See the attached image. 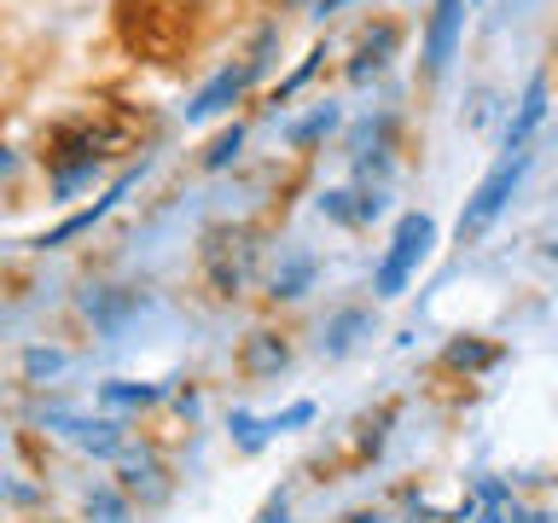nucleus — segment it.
I'll list each match as a JSON object with an SVG mask.
<instances>
[{"mask_svg": "<svg viewBox=\"0 0 558 523\" xmlns=\"http://www.w3.org/2000/svg\"><path fill=\"white\" fill-rule=\"evenodd\" d=\"M99 181V157H70V163H52L47 169V186H52V204H70L82 186Z\"/></svg>", "mask_w": 558, "mask_h": 523, "instance_id": "nucleus-15", "label": "nucleus"}, {"mask_svg": "<svg viewBox=\"0 0 558 523\" xmlns=\"http://www.w3.org/2000/svg\"><path fill=\"white\" fill-rule=\"evenodd\" d=\"M17 169V151H7V146H0V174H12Z\"/></svg>", "mask_w": 558, "mask_h": 523, "instance_id": "nucleus-29", "label": "nucleus"}, {"mask_svg": "<svg viewBox=\"0 0 558 523\" xmlns=\"http://www.w3.org/2000/svg\"><path fill=\"white\" fill-rule=\"evenodd\" d=\"M308 418H314V401H291L286 413H274V418H268V425H274V436H286V430H303Z\"/></svg>", "mask_w": 558, "mask_h": 523, "instance_id": "nucleus-23", "label": "nucleus"}, {"mask_svg": "<svg viewBox=\"0 0 558 523\" xmlns=\"http://www.w3.org/2000/svg\"><path fill=\"white\" fill-rule=\"evenodd\" d=\"M320 59H326V47H314V52H308V59H303V64H296V70H291V76H286V82H279V87H274V94H268V105H291V99H296V94H303V87H308V76H314V70H320Z\"/></svg>", "mask_w": 558, "mask_h": 523, "instance_id": "nucleus-19", "label": "nucleus"}, {"mask_svg": "<svg viewBox=\"0 0 558 523\" xmlns=\"http://www.w3.org/2000/svg\"><path fill=\"white\" fill-rule=\"evenodd\" d=\"M547 99H553V76H547V70H535V76L523 82V99H518L512 122H506V151H523L535 139L541 117H547Z\"/></svg>", "mask_w": 558, "mask_h": 523, "instance_id": "nucleus-10", "label": "nucleus"}, {"mask_svg": "<svg viewBox=\"0 0 558 523\" xmlns=\"http://www.w3.org/2000/svg\"><path fill=\"white\" fill-rule=\"evenodd\" d=\"M460 29H465V0H436L430 7V24H425V76L436 82L453 59V47H460Z\"/></svg>", "mask_w": 558, "mask_h": 523, "instance_id": "nucleus-5", "label": "nucleus"}, {"mask_svg": "<svg viewBox=\"0 0 558 523\" xmlns=\"http://www.w3.org/2000/svg\"><path fill=\"white\" fill-rule=\"evenodd\" d=\"M24 373H29V378H52V373H64V355H59V349H29V355H24Z\"/></svg>", "mask_w": 558, "mask_h": 523, "instance_id": "nucleus-22", "label": "nucleus"}, {"mask_svg": "<svg viewBox=\"0 0 558 523\" xmlns=\"http://www.w3.org/2000/svg\"><path fill=\"white\" fill-rule=\"evenodd\" d=\"M366 331H373V308H338V314L326 320V338H320V343H326L331 361H343L349 349L366 338Z\"/></svg>", "mask_w": 558, "mask_h": 523, "instance_id": "nucleus-13", "label": "nucleus"}, {"mask_svg": "<svg viewBox=\"0 0 558 523\" xmlns=\"http://www.w3.org/2000/svg\"><path fill=\"white\" fill-rule=\"evenodd\" d=\"M262 523H286V500H274V506H268V518H262Z\"/></svg>", "mask_w": 558, "mask_h": 523, "instance_id": "nucleus-28", "label": "nucleus"}, {"mask_svg": "<svg viewBox=\"0 0 558 523\" xmlns=\"http://www.w3.org/2000/svg\"><path fill=\"white\" fill-rule=\"evenodd\" d=\"M338 122H343V111H338V105H314V111L303 117V122H291V129H286V146L291 151H308V146H320V139L331 134V129H338Z\"/></svg>", "mask_w": 558, "mask_h": 523, "instance_id": "nucleus-16", "label": "nucleus"}, {"mask_svg": "<svg viewBox=\"0 0 558 523\" xmlns=\"http://www.w3.org/2000/svg\"><path fill=\"white\" fill-rule=\"evenodd\" d=\"M233 436H239V448L244 453H262V448H268L274 442V425H268V418H256V413H233Z\"/></svg>", "mask_w": 558, "mask_h": 523, "instance_id": "nucleus-20", "label": "nucleus"}, {"mask_svg": "<svg viewBox=\"0 0 558 523\" xmlns=\"http://www.w3.org/2000/svg\"><path fill=\"white\" fill-rule=\"evenodd\" d=\"M251 82H262L256 70H251V59L244 64H227V70H216L198 94H192V105H186V122H216V117H227L233 105L251 94Z\"/></svg>", "mask_w": 558, "mask_h": 523, "instance_id": "nucleus-4", "label": "nucleus"}, {"mask_svg": "<svg viewBox=\"0 0 558 523\" xmlns=\"http://www.w3.org/2000/svg\"><path fill=\"white\" fill-rule=\"evenodd\" d=\"M134 181H140V169H122V174H117V186H105V198H94L87 209H76V216H64L59 227H47V233L35 239V251H59V244H70L76 233H94V221L111 216V209L122 204V192H129Z\"/></svg>", "mask_w": 558, "mask_h": 523, "instance_id": "nucleus-6", "label": "nucleus"}, {"mask_svg": "<svg viewBox=\"0 0 558 523\" xmlns=\"http://www.w3.org/2000/svg\"><path fill=\"white\" fill-rule=\"evenodd\" d=\"M523 169H530V151H506L495 169L477 181V192L465 198V209H460V227H453V239L460 244H477L488 227L500 221V209L512 204V192H518V181H523Z\"/></svg>", "mask_w": 558, "mask_h": 523, "instance_id": "nucleus-2", "label": "nucleus"}, {"mask_svg": "<svg viewBox=\"0 0 558 523\" xmlns=\"http://www.w3.org/2000/svg\"><path fill=\"white\" fill-rule=\"evenodd\" d=\"M349 0H320V7H314V17H331V12H343Z\"/></svg>", "mask_w": 558, "mask_h": 523, "instance_id": "nucleus-26", "label": "nucleus"}, {"mask_svg": "<svg viewBox=\"0 0 558 523\" xmlns=\"http://www.w3.org/2000/svg\"><path fill=\"white\" fill-rule=\"evenodd\" d=\"M320 216H331L338 227H361V209H355V186H326V192H320Z\"/></svg>", "mask_w": 558, "mask_h": 523, "instance_id": "nucleus-18", "label": "nucleus"}, {"mask_svg": "<svg viewBox=\"0 0 558 523\" xmlns=\"http://www.w3.org/2000/svg\"><path fill=\"white\" fill-rule=\"evenodd\" d=\"M547 262H558V239H553V244H547Z\"/></svg>", "mask_w": 558, "mask_h": 523, "instance_id": "nucleus-30", "label": "nucleus"}, {"mask_svg": "<svg viewBox=\"0 0 558 523\" xmlns=\"http://www.w3.org/2000/svg\"><path fill=\"white\" fill-rule=\"evenodd\" d=\"M477 500H483V506H500V512H506V506H512V483L483 477V483H477Z\"/></svg>", "mask_w": 558, "mask_h": 523, "instance_id": "nucleus-24", "label": "nucleus"}, {"mask_svg": "<svg viewBox=\"0 0 558 523\" xmlns=\"http://www.w3.org/2000/svg\"><path fill=\"white\" fill-rule=\"evenodd\" d=\"M314 273H320V256L308 244H291V251H279L274 273H268V296L274 303H296V296L314 291Z\"/></svg>", "mask_w": 558, "mask_h": 523, "instance_id": "nucleus-8", "label": "nucleus"}, {"mask_svg": "<svg viewBox=\"0 0 558 523\" xmlns=\"http://www.w3.org/2000/svg\"><path fill=\"white\" fill-rule=\"evenodd\" d=\"M239 146H244V122H227V129H221V134L204 146L198 163H204V169H227V163L239 157Z\"/></svg>", "mask_w": 558, "mask_h": 523, "instance_id": "nucleus-17", "label": "nucleus"}, {"mask_svg": "<svg viewBox=\"0 0 558 523\" xmlns=\"http://www.w3.org/2000/svg\"><path fill=\"white\" fill-rule=\"evenodd\" d=\"M396 47H401V24H390V17H378V24H366L361 47H355V59H349V82H355V87H366V82H373L384 64L396 59Z\"/></svg>", "mask_w": 558, "mask_h": 523, "instance_id": "nucleus-9", "label": "nucleus"}, {"mask_svg": "<svg viewBox=\"0 0 558 523\" xmlns=\"http://www.w3.org/2000/svg\"><path fill=\"white\" fill-rule=\"evenodd\" d=\"M506 523H553V512H506Z\"/></svg>", "mask_w": 558, "mask_h": 523, "instance_id": "nucleus-25", "label": "nucleus"}, {"mask_svg": "<svg viewBox=\"0 0 558 523\" xmlns=\"http://www.w3.org/2000/svg\"><path fill=\"white\" fill-rule=\"evenodd\" d=\"M239 366H244V378H274V373H286V366H291V343L274 338V331H251Z\"/></svg>", "mask_w": 558, "mask_h": 523, "instance_id": "nucleus-11", "label": "nucleus"}, {"mask_svg": "<svg viewBox=\"0 0 558 523\" xmlns=\"http://www.w3.org/2000/svg\"><path fill=\"white\" fill-rule=\"evenodd\" d=\"M163 396H169V384H134V378L99 384V408L105 413H140V408H157Z\"/></svg>", "mask_w": 558, "mask_h": 523, "instance_id": "nucleus-12", "label": "nucleus"}, {"mask_svg": "<svg viewBox=\"0 0 558 523\" xmlns=\"http://www.w3.org/2000/svg\"><path fill=\"white\" fill-rule=\"evenodd\" d=\"M87 518H99V523H129V495H122V488H99V495L87 500Z\"/></svg>", "mask_w": 558, "mask_h": 523, "instance_id": "nucleus-21", "label": "nucleus"}, {"mask_svg": "<svg viewBox=\"0 0 558 523\" xmlns=\"http://www.w3.org/2000/svg\"><path fill=\"white\" fill-rule=\"evenodd\" d=\"M430 251H436V221L425 216V209H408V216L396 221V233H390V244H384V256H378V268H373V296H401L418 279V268L430 262Z\"/></svg>", "mask_w": 558, "mask_h": 523, "instance_id": "nucleus-1", "label": "nucleus"}, {"mask_svg": "<svg viewBox=\"0 0 558 523\" xmlns=\"http://www.w3.org/2000/svg\"><path fill=\"white\" fill-rule=\"evenodd\" d=\"M471 523H506V512H500V506H488V512H477Z\"/></svg>", "mask_w": 558, "mask_h": 523, "instance_id": "nucleus-27", "label": "nucleus"}, {"mask_svg": "<svg viewBox=\"0 0 558 523\" xmlns=\"http://www.w3.org/2000/svg\"><path fill=\"white\" fill-rule=\"evenodd\" d=\"M506 349L500 343H483V338H453L442 349V366L448 373H488V366H500Z\"/></svg>", "mask_w": 558, "mask_h": 523, "instance_id": "nucleus-14", "label": "nucleus"}, {"mask_svg": "<svg viewBox=\"0 0 558 523\" xmlns=\"http://www.w3.org/2000/svg\"><path fill=\"white\" fill-rule=\"evenodd\" d=\"M204 273L221 296H239L251 285V273H256V233L251 227H233V221L209 227L204 233Z\"/></svg>", "mask_w": 558, "mask_h": 523, "instance_id": "nucleus-3", "label": "nucleus"}, {"mask_svg": "<svg viewBox=\"0 0 558 523\" xmlns=\"http://www.w3.org/2000/svg\"><path fill=\"white\" fill-rule=\"evenodd\" d=\"M52 430L64 436V442H76L82 453H99V460H111V453L129 448V436H122L117 418H87V413H52L47 418Z\"/></svg>", "mask_w": 558, "mask_h": 523, "instance_id": "nucleus-7", "label": "nucleus"}]
</instances>
